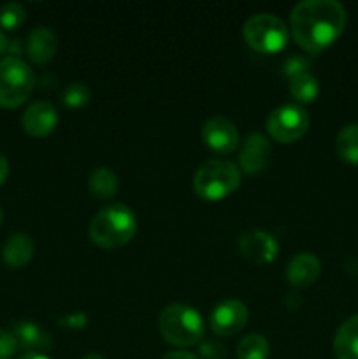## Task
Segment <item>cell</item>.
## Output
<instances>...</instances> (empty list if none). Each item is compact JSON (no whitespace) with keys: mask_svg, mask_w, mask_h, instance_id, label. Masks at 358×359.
<instances>
[{"mask_svg":"<svg viewBox=\"0 0 358 359\" xmlns=\"http://www.w3.org/2000/svg\"><path fill=\"white\" fill-rule=\"evenodd\" d=\"M18 340L13 332L0 330V359H11L18 351Z\"/></svg>","mask_w":358,"mask_h":359,"instance_id":"d4e9b609","label":"cell"},{"mask_svg":"<svg viewBox=\"0 0 358 359\" xmlns=\"http://www.w3.org/2000/svg\"><path fill=\"white\" fill-rule=\"evenodd\" d=\"M58 49V37L49 27H37L30 32L27 41V55L37 65L51 62Z\"/></svg>","mask_w":358,"mask_h":359,"instance_id":"5bb4252c","label":"cell"},{"mask_svg":"<svg viewBox=\"0 0 358 359\" xmlns=\"http://www.w3.org/2000/svg\"><path fill=\"white\" fill-rule=\"evenodd\" d=\"M35 245L27 233H14L2 248V259L9 269H23L34 258Z\"/></svg>","mask_w":358,"mask_h":359,"instance_id":"2e32d148","label":"cell"},{"mask_svg":"<svg viewBox=\"0 0 358 359\" xmlns=\"http://www.w3.org/2000/svg\"><path fill=\"white\" fill-rule=\"evenodd\" d=\"M27 11L20 2H7L0 7V28L4 30H16L23 25Z\"/></svg>","mask_w":358,"mask_h":359,"instance_id":"7402d4cb","label":"cell"},{"mask_svg":"<svg viewBox=\"0 0 358 359\" xmlns=\"http://www.w3.org/2000/svg\"><path fill=\"white\" fill-rule=\"evenodd\" d=\"M309 128V116L300 105L284 104L274 109L267 118V132L281 144L297 142Z\"/></svg>","mask_w":358,"mask_h":359,"instance_id":"52a82bcc","label":"cell"},{"mask_svg":"<svg viewBox=\"0 0 358 359\" xmlns=\"http://www.w3.org/2000/svg\"><path fill=\"white\" fill-rule=\"evenodd\" d=\"M321 263L312 252H298L290 259L286 269V280L295 287H307L318 280Z\"/></svg>","mask_w":358,"mask_h":359,"instance_id":"4fadbf2b","label":"cell"},{"mask_svg":"<svg viewBox=\"0 0 358 359\" xmlns=\"http://www.w3.org/2000/svg\"><path fill=\"white\" fill-rule=\"evenodd\" d=\"M21 125L30 137L35 139L48 137L58 125V111L48 100L34 102L21 116Z\"/></svg>","mask_w":358,"mask_h":359,"instance_id":"7c38bea8","label":"cell"},{"mask_svg":"<svg viewBox=\"0 0 358 359\" xmlns=\"http://www.w3.org/2000/svg\"><path fill=\"white\" fill-rule=\"evenodd\" d=\"M13 335L16 337L18 346L27 351V353L44 354L46 351L53 349V339L49 337V333H46L41 326L32 321L18 323L14 326Z\"/></svg>","mask_w":358,"mask_h":359,"instance_id":"9a60e30c","label":"cell"},{"mask_svg":"<svg viewBox=\"0 0 358 359\" xmlns=\"http://www.w3.org/2000/svg\"><path fill=\"white\" fill-rule=\"evenodd\" d=\"M161 337L175 347H192L204 337L202 316L199 311L185 304H172L161 311L158 318Z\"/></svg>","mask_w":358,"mask_h":359,"instance_id":"277c9868","label":"cell"},{"mask_svg":"<svg viewBox=\"0 0 358 359\" xmlns=\"http://www.w3.org/2000/svg\"><path fill=\"white\" fill-rule=\"evenodd\" d=\"M2 217H4L2 216V210H0V224H2Z\"/></svg>","mask_w":358,"mask_h":359,"instance_id":"d6a6232c","label":"cell"},{"mask_svg":"<svg viewBox=\"0 0 358 359\" xmlns=\"http://www.w3.org/2000/svg\"><path fill=\"white\" fill-rule=\"evenodd\" d=\"M336 149L340 160L347 165H358V123L346 125L339 132Z\"/></svg>","mask_w":358,"mask_h":359,"instance_id":"ffe728a7","label":"cell"},{"mask_svg":"<svg viewBox=\"0 0 358 359\" xmlns=\"http://www.w3.org/2000/svg\"><path fill=\"white\" fill-rule=\"evenodd\" d=\"M272 156V146L269 139L262 133H251L244 139L239 153V170L248 175H256L263 172Z\"/></svg>","mask_w":358,"mask_h":359,"instance_id":"8fae6325","label":"cell"},{"mask_svg":"<svg viewBox=\"0 0 358 359\" xmlns=\"http://www.w3.org/2000/svg\"><path fill=\"white\" fill-rule=\"evenodd\" d=\"M242 35L251 49L263 55H274L286 48L290 30L281 18L269 13H258L246 20Z\"/></svg>","mask_w":358,"mask_h":359,"instance_id":"5b68a950","label":"cell"},{"mask_svg":"<svg viewBox=\"0 0 358 359\" xmlns=\"http://www.w3.org/2000/svg\"><path fill=\"white\" fill-rule=\"evenodd\" d=\"M7 42H9V41H7V39H6L4 32L0 30V56H2L4 53L7 51Z\"/></svg>","mask_w":358,"mask_h":359,"instance_id":"4dcf8cb0","label":"cell"},{"mask_svg":"<svg viewBox=\"0 0 358 359\" xmlns=\"http://www.w3.org/2000/svg\"><path fill=\"white\" fill-rule=\"evenodd\" d=\"M239 251L255 265H269L279 252V244L263 230H248L239 238Z\"/></svg>","mask_w":358,"mask_h":359,"instance_id":"30bf717a","label":"cell"},{"mask_svg":"<svg viewBox=\"0 0 358 359\" xmlns=\"http://www.w3.org/2000/svg\"><path fill=\"white\" fill-rule=\"evenodd\" d=\"M290 95L298 104H312L319 95V83L311 72L290 77Z\"/></svg>","mask_w":358,"mask_h":359,"instance_id":"d6986e66","label":"cell"},{"mask_svg":"<svg viewBox=\"0 0 358 359\" xmlns=\"http://www.w3.org/2000/svg\"><path fill=\"white\" fill-rule=\"evenodd\" d=\"M18 359H51V358H48L46 354H41V353H25L23 356Z\"/></svg>","mask_w":358,"mask_h":359,"instance_id":"f546056e","label":"cell"},{"mask_svg":"<svg viewBox=\"0 0 358 359\" xmlns=\"http://www.w3.org/2000/svg\"><path fill=\"white\" fill-rule=\"evenodd\" d=\"M204 144L218 154H230L239 146V130L225 116H213L202 126Z\"/></svg>","mask_w":358,"mask_h":359,"instance_id":"9c48e42d","label":"cell"},{"mask_svg":"<svg viewBox=\"0 0 358 359\" xmlns=\"http://www.w3.org/2000/svg\"><path fill=\"white\" fill-rule=\"evenodd\" d=\"M137 228L139 223L133 210L123 203H112L91 219L88 233L97 248L118 249L135 237Z\"/></svg>","mask_w":358,"mask_h":359,"instance_id":"7a4b0ae2","label":"cell"},{"mask_svg":"<svg viewBox=\"0 0 358 359\" xmlns=\"http://www.w3.org/2000/svg\"><path fill=\"white\" fill-rule=\"evenodd\" d=\"M242 172L228 160H207L193 175V191L207 202H220L241 184Z\"/></svg>","mask_w":358,"mask_h":359,"instance_id":"3957f363","label":"cell"},{"mask_svg":"<svg viewBox=\"0 0 358 359\" xmlns=\"http://www.w3.org/2000/svg\"><path fill=\"white\" fill-rule=\"evenodd\" d=\"M83 359H105V358L98 353H90V354H86Z\"/></svg>","mask_w":358,"mask_h":359,"instance_id":"1f68e13d","label":"cell"},{"mask_svg":"<svg viewBox=\"0 0 358 359\" xmlns=\"http://www.w3.org/2000/svg\"><path fill=\"white\" fill-rule=\"evenodd\" d=\"M35 86L34 70L18 56L0 60V107L16 109L28 100Z\"/></svg>","mask_w":358,"mask_h":359,"instance_id":"8992f818","label":"cell"},{"mask_svg":"<svg viewBox=\"0 0 358 359\" xmlns=\"http://www.w3.org/2000/svg\"><path fill=\"white\" fill-rule=\"evenodd\" d=\"M7 174H9V161H7V158L0 153V186H2L4 181L7 179Z\"/></svg>","mask_w":358,"mask_h":359,"instance_id":"f1b7e54d","label":"cell"},{"mask_svg":"<svg viewBox=\"0 0 358 359\" xmlns=\"http://www.w3.org/2000/svg\"><path fill=\"white\" fill-rule=\"evenodd\" d=\"M311 72V60L305 55H290L283 63V74L286 77L298 76V74Z\"/></svg>","mask_w":358,"mask_h":359,"instance_id":"cb8c5ba5","label":"cell"},{"mask_svg":"<svg viewBox=\"0 0 358 359\" xmlns=\"http://www.w3.org/2000/svg\"><path fill=\"white\" fill-rule=\"evenodd\" d=\"M200 353L202 356H206L207 359H223L225 353L221 347H216L214 344H207V346L200 347Z\"/></svg>","mask_w":358,"mask_h":359,"instance_id":"4316f807","label":"cell"},{"mask_svg":"<svg viewBox=\"0 0 358 359\" xmlns=\"http://www.w3.org/2000/svg\"><path fill=\"white\" fill-rule=\"evenodd\" d=\"M86 325H88L86 314H81V312H77V314H70L67 316V318L60 319V326L69 330H83Z\"/></svg>","mask_w":358,"mask_h":359,"instance_id":"484cf974","label":"cell"},{"mask_svg":"<svg viewBox=\"0 0 358 359\" xmlns=\"http://www.w3.org/2000/svg\"><path fill=\"white\" fill-rule=\"evenodd\" d=\"M269 340L263 335H260V333H249L237 346L239 359H267L269 358Z\"/></svg>","mask_w":358,"mask_h":359,"instance_id":"44dd1931","label":"cell"},{"mask_svg":"<svg viewBox=\"0 0 358 359\" xmlns=\"http://www.w3.org/2000/svg\"><path fill=\"white\" fill-rule=\"evenodd\" d=\"M91 91L84 83H70L63 91V104L69 109H81L90 102Z\"/></svg>","mask_w":358,"mask_h":359,"instance_id":"603a6c76","label":"cell"},{"mask_svg":"<svg viewBox=\"0 0 358 359\" xmlns=\"http://www.w3.org/2000/svg\"><path fill=\"white\" fill-rule=\"evenodd\" d=\"M119 182L118 177H116L114 172L107 167H98L93 168L88 177V189L93 196L100 200L112 198V196L118 193Z\"/></svg>","mask_w":358,"mask_h":359,"instance_id":"ac0fdd59","label":"cell"},{"mask_svg":"<svg viewBox=\"0 0 358 359\" xmlns=\"http://www.w3.org/2000/svg\"><path fill=\"white\" fill-rule=\"evenodd\" d=\"M161 359H199V358L192 353H186V351H172V353H167Z\"/></svg>","mask_w":358,"mask_h":359,"instance_id":"83f0119b","label":"cell"},{"mask_svg":"<svg viewBox=\"0 0 358 359\" xmlns=\"http://www.w3.org/2000/svg\"><path fill=\"white\" fill-rule=\"evenodd\" d=\"M346 21V9L337 0H304L291 9V37L305 53L318 55L340 37Z\"/></svg>","mask_w":358,"mask_h":359,"instance_id":"6da1fadb","label":"cell"},{"mask_svg":"<svg viewBox=\"0 0 358 359\" xmlns=\"http://www.w3.org/2000/svg\"><path fill=\"white\" fill-rule=\"evenodd\" d=\"M248 318V307L241 300H225L211 312L209 326L216 335L232 337L244 328Z\"/></svg>","mask_w":358,"mask_h":359,"instance_id":"ba28073f","label":"cell"},{"mask_svg":"<svg viewBox=\"0 0 358 359\" xmlns=\"http://www.w3.org/2000/svg\"><path fill=\"white\" fill-rule=\"evenodd\" d=\"M337 359H358V314L343 323L333 337Z\"/></svg>","mask_w":358,"mask_h":359,"instance_id":"e0dca14e","label":"cell"}]
</instances>
